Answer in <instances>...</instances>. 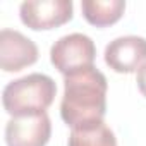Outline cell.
I'll use <instances>...</instances> for the list:
<instances>
[{
    "label": "cell",
    "mask_w": 146,
    "mask_h": 146,
    "mask_svg": "<svg viewBox=\"0 0 146 146\" xmlns=\"http://www.w3.org/2000/svg\"><path fill=\"white\" fill-rule=\"evenodd\" d=\"M108 83L95 65L64 76V96L60 117L70 127H84L103 122L107 113Z\"/></svg>",
    "instance_id": "1"
},
{
    "label": "cell",
    "mask_w": 146,
    "mask_h": 146,
    "mask_svg": "<svg viewBox=\"0 0 146 146\" xmlns=\"http://www.w3.org/2000/svg\"><path fill=\"white\" fill-rule=\"evenodd\" d=\"M57 95L55 81L40 72H33L11 81L2 93L4 110L11 117L43 113L53 103Z\"/></svg>",
    "instance_id": "2"
},
{
    "label": "cell",
    "mask_w": 146,
    "mask_h": 146,
    "mask_svg": "<svg viewBox=\"0 0 146 146\" xmlns=\"http://www.w3.org/2000/svg\"><path fill=\"white\" fill-rule=\"evenodd\" d=\"M96 46L88 35L70 33L58 38L50 48V62L64 76L93 67Z\"/></svg>",
    "instance_id": "3"
},
{
    "label": "cell",
    "mask_w": 146,
    "mask_h": 146,
    "mask_svg": "<svg viewBox=\"0 0 146 146\" xmlns=\"http://www.w3.org/2000/svg\"><path fill=\"white\" fill-rule=\"evenodd\" d=\"M72 0H26L19 7V17L33 31H48L72 21Z\"/></svg>",
    "instance_id": "4"
},
{
    "label": "cell",
    "mask_w": 146,
    "mask_h": 146,
    "mask_svg": "<svg viewBox=\"0 0 146 146\" xmlns=\"http://www.w3.org/2000/svg\"><path fill=\"white\" fill-rule=\"evenodd\" d=\"M105 64L117 74L137 72L146 64V38L127 35L112 40L105 46Z\"/></svg>",
    "instance_id": "5"
},
{
    "label": "cell",
    "mask_w": 146,
    "mask_h": 146,
    "mask_svg": "<svg viewBox=\"0 0 146 146\" xmlns=\"http://www.w3.org/2000/svg\"><path fill=\"white\" fill-rule=\"evenodd\" d=\"M52 136V120L46 112L11 117L5 124L7 146H46Z\"/></svg>",
    "instance_id": "6"
},
{
    "label": "cell",
    "mask_w": 146,
    "mask_h": 146,
    "mask_svg": "<svg viewBox=\"0 0 146 146\" xmlns=\"http://www.w3.org/2000/svg\"><path fill=\"white\" fill-rule=\"evenodd\" d=\"M40 57L36 43L16 29L0 31V67L4 72H19Z\"/></svg>",
    "instance_id": "7"
},
{
    "label": "cell",
    "mask_w": 146,
    "mask_h": 146,
    "mask_svg": "<svg viewBox=\"0 0 146 146\" xmlns=\"http://www.w3.org/2000/svg\"><path fill=\"white\" fill-rule=\"evenodd\" d=\"M81 11L84 19L96 28H107L120 21L125 11L124 0H83Z\"/></svg>",
    "instance_id": "8"
},
{
    "label": "cell",
    "mask_w": 146,
    "mask_h": 146,
    "mask_svg": "<svg viewBox=\"0 0 146 146\" xmlns=\"http://www.w3.org/2000/svg\"><path fill=\"white\" fill-rule=\"evenodd\" d=\"M67 146H117V137L105 122H98L70 129Z\"/></svg>",
    "instance_id": "9"
},
{
    "label": "cell",
    "mask_w": 146,
    "mask_h": 146,
    "mask_svg": "<svg viewBox=\"0 0 146 146\" xmlns=\"http://www.w3.org/2000/svg\"><path fill=\"white\" fill-rule=\"evenodd\" d=\"M136 83H137L139 93L146 98V64L137 70V74H136Z\"/></svg>",
    "instance_id": "10"
}]
</instances>
